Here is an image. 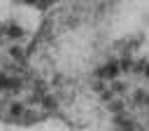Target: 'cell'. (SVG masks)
<instances>
[{
    "label": "cell",
    "instance_id": "obj_1",
    "mask_svg": "<svg viewBox=\"0 0 149 131\" xmlns=\"http://www.w3.org/2000/svg\"><path fill=\"white\" fill-rule=\"evenodd\" d=\"M119 75H121V68H119V58H114V61H107V63H102L98 70H95V80H102V82H114V80H119Z\"/></svg>",
    "mask_w": 149,
    "mask_h": 131
}]
</instances>
